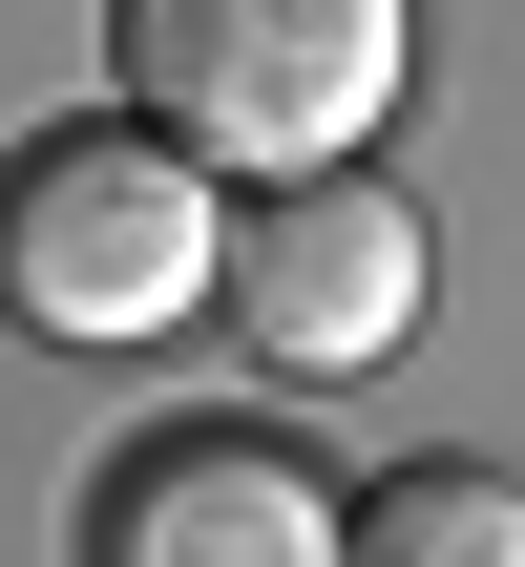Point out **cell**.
Masks as SVG:
<instances>
[{"label": "cell", "instance_id": "5b68a950", "mask_svg": "<svg viewBox=\"0 0 525 567\" xmlns=\"http://www.w3.org/2000/svg\"><path fill=\"white\" fill-rule=\"evenodd\" d=\"M358 567H525V484L505 463H379L358 484Z\"/></svg>", "mask_w": 525, "mask_h": 567}, {"label": "cell", "instance_id": "277c9868", "mask_svg": "<svg viewBox=\"0 0 525 567\" xmlns=\"http://www.w3.org/2000/svg\"><path fill=\"white\" fill-rule=\"evenodd\" d=\"M84 567H358V505L274 421H147L84 484Z\"/></svg>", "mask_w": 525, "mask_h": 567}, {"label": "cell", "instance_id": "7a4b0ae2", "mask_svg": "<svg viewBox=\"0 0 525 567\" xmlns=\"http://www.w3.org/2000/svg\"><path fill=\"white\" fill-rule=\"evenodd\" d=\"M0 316L63 358H126L168 316H231V210L168 126H21L0 147Z\"/></svg>", "mask_w": 525, "mask_h": 567}, {"label": "cell", "instance_id": "6da1fadb", "mask_svg": "<svg viewBox=\"0 0 525 567\" xmlns=\"http://www.w3.org/2000/svg\"><path fill=\"white\" fill-rule=\"evenodd\" d=\"M105 42H126V126L295 189V168H379L358 126H400L421 0H105Z\"/></svg>", "mask_w": 525, "mask_h": 567}, {"label": "cell", "instance_id": "3957f363", "mask_svg": "<svg viewBox=\"0 0 525 567\" xmlns=\"http://www.w3.org/2000/svg\"><path fill=\"white\" fill-rule=\"evenodd\" d=\"M231 337L274 379H358L421 337V189L400 168H295L231 210Z\"/></svg>", "mask_w": 525, "mask_h": 567}]
</instances>
